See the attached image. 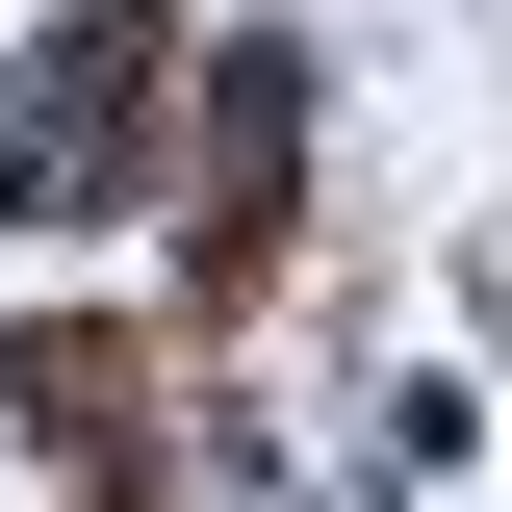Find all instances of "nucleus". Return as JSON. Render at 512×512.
I'll use <instances>...</instances> for the list:
<instances>
[{
	"mask_svg": "<svg viewBox=\"0 0 512 512\" xmlns=\"http://www.w3.org/2000/svg\"><path fill=\"white\" fill-rule=\"evenodd\" d=\"M128 103H154V0H77L52 52H0V205H26V231H77Z\"/></svg>",
	"mask_w": 512,
	"mask_h": 512,
	"instance_id": "1",
	"label": "nucleus"
},
{
	"mask_svg": "<svg viewBox=\"0 0 512 512\" xmlns=\"http://www.w3.org/2000/svg\"><path fill=\"white\" fill-rule=\"evenodd\" d=\"M282 154H308V52H231L205 77V205H282Z\"/></svg>",
	"mask_w": 512,
	"mask_h": 512,
	"instance_id": "2",
	"label": "nucleus"
}]
</instances>
